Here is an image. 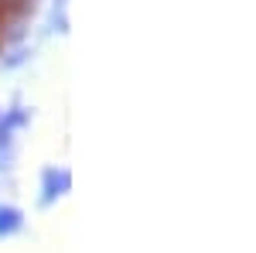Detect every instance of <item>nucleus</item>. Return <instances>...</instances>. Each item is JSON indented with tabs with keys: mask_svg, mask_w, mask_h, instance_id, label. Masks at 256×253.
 Segmentation results:
<instances>
[{
	"mask_svg": "<svg viewBox=\"0 0 256 253\" xmlns=\"http://www.w3.org/2000/svg\"><path fill=\"white\" fill-rule=\"evenodd\" d=\"M18 229V212L14 209H0V233H10Z\"/></svg>",
	"mask_w": 256,
	"mask_h": 253,
	"instance_id": "nucleus-1",
	"label": "nucleus"
}]
</instances>
